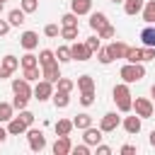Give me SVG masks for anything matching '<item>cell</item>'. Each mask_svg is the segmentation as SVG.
Listing matches in <instances>:
<instances>
[{
	"instance_id": "1",
	"label": "cell",
	"mask_w": 155,
	"mask_h": 155,
	"mask_svg": "<svg viewBox=\"0 0 155 155\" xmlns=\"http://www.w3.org/2000/svg\"><path fill=\"white\" fill-rule=\"evenodd\" d=\"M111 97H114V102H116V109H119L121 114H126V111H131V104H133V97H131V90H128V82H119V85H114V90H111Z\"/></svg>"
},
{
	"instance_id": "2",
	"label": "cell",
	"mask_w": 155,
	"mask_h": 155,
	"mask_svg": "<svg viewBox=\"0 0 155 155\" xmlns=\"http://www.w3.org/2000/svg\"><path fill=\"white\" fill-rule=\"evenodd\" d=\"M119 75H121V80L124 82H140L143 78H145V68H143V63H126V65H121V70H119Z\"/></svg>"
},
{
	"instance_id": "3",
	"label": "cell",
	"mask_w": 155,
	"mask_h": 155,
	"mask_svg": "<svg viewBox=\"0 0 155 155\" xmlns=\"http://www.w3.org/2000/svg\"><path fill=\"white\" fill-rule=\"evenodd\" d=\"M131 109H133V114H138L140 119H150L153 111H155V104H153V99H148V97H136L133 104H131Z\"/></svg>"
},
{
	"instance_id": "4",
	"label": "cell",
	"mask_w": 155,
	"mask_h": 155,
	"mask_svg": "<svg viewBox=\"0 0 155 155\" xmlns=\"http://www.w3.org/2000/svg\"><path fill=\"white\" fill-rule=\"evenodd\" d=\"M27 140H29V150L31 153H41L44 148H46V136H44V131L41 128H27Z\"/></svg>"
},
{
	"instance_id": "5",
	"label": "cell",
	"mask_w": 155,
	"mask_h": 155,
	"mask_svg": "<svg viewBox=\"0 0 155 155\" xmlns=\"http://www.w3.org/2000/svg\"><path fill=\"white\" fill-rule=\"evenodd\" d=\"M51 94H53V82H48V80H36V85L31 87V97L36 99V102H46V99H51Z\"/></svg>"
},
{
	"instance_id": "6",
	"label": "cell",
	"mask_w": 155,
	"mask_h": 155,
	"mask_svg": "<svg viewBox=\"0 0 155 155\" xmlns=\"http://www.w3.org/2000/svg\"><path fill=\"white\" fill-rule=\"evenodd\" d=\"M121 126V116L116 114V111H107L102 119H99V128L104 131V133H111V131H116Z\"/></svg>"
},
{
	"instance_id": "7",
	"label": "cell",
	"mask_w": 155,
	"mask_h": 155,
	"mask_svg": "<svg viewBox=\"0 0 155 155\" xmlns=\"http://www.w3.org/2000/svg\"><path fill=\"white\" fill-rule=\"evenodd\" d=\"M70 58L82 63V61H90V58H92V51H90L82 41H75V44H70Z\"/></svg>"
},
{
	"instance_id": "8",
	"label": "cell",
	"mask_w": 155,
	"mask_h": 155,
	"mask_svg": "<svg viewBox=\"0 0 155 155\" xmlns=\"http://www.w3.org/2000/svg\"><path fill=\"white\" fill-rule=\"evenodd\" d=\"M41 78L56 85V82H58V78H61V63H58V61H53V63H48V65H41Z\"/></svg>"
},
{
	"instance_id": "9",
	"label": "cell",
	"mask_w": 155,
	"mask_h": 155,
	"mask_svg": "<svg viewBox=\"0 0 155 155\" xmlns=\"http://www.w3.org/2000/svg\"><path fill=\"white\" fill-rule=\"evenodd\" d=\"M19 46H22L24 51H34V48L39 46V34L31 31V29L22 31V36H19Z\"/></svg>"
},
{
	"instance_id": "10",
	"label": "cell",
	"mask_w": 155,
	"mask_h": 155,
	"mask_svg": "<svg viewBox=\"0 0 155 155\" xmlns=\"http://www.w3.org/2000/svg\"><path fill=\"white\" fill-rule=\"evenodd\" d=\"M121 126H124V131H126L128 136H136V133H140V126H143V119H140L138 114H133V116H126V119L121 121Z\"/></svg>"
},
{
	"instance_id": "11",
	"label": "cell",
	"mask_w": 155,
	"mask_h": 155,
	"mask_svg": "<svg viewBox=\"0 0 155 155\" xmlns=\"http://www.w3.org/2000/svg\"><path fill=\"white\" fill-rule=\"evenodd\" d=\"M102 138H104V131H102L99 126H97V128H94V126H87V128H85L82 140H85L90 148H92V145H97V143H102Z\"/></svg>"
},
{
	"instance_id": "12",
	"label": "cell",
	"mask_w": 155,
	"mask_h": 155,
	"mask_svg": "<svg viewBox=\"0 0 155 155\" xmlns=\"http://www.w3.org/2000/svg\"><path fill=\"white\" fill-rule=\"evenodd\" d=\"M51 150H53V155H68V153L73 150V143H70L68 136H58L56 143L51 145Z\"/></svg>"
},
{
	"instance_id": "13",
	"label": "cell",
	"mask_w": 155,
	"mask_h": 155,
	"mask_svg": "<svg viewBox=\"0 0 155 155\" xmlns=\"http://www.w3.org/2000/svg\"><path fill=\"white\" fill-rule=\"evenodd\" d=\"M107 51H109V56H111V61H116V58H126V51H128V44H124V41H111V44L107 46Z\"/></svg>"
},
{
	"instance_id": "14",
	"label": "cell",
	"mask_w": 155,
	"mask_h": 155,
	"mask_svg": "<svg viewBox=\"0 0 155 155\" xmlns=\"http://www.w3.org/2000/svg\"><path fill=\"white\" fill-rule=\"evenodd\" d=\"M12 92L19 94V97H31L29 80H24V78H15V80H12Z\"/></svg>"
},
{
	"instance_id": "15",
	"label": "cell",
	"mask_w": 155,
	"mask_h": 155,
	"mask_svg": "<svg viewBox=\"0 0 155 155\" xmlns=\"http://www.w3.org/2000/svg\"><path fill=\"white\" fill-rule=\"evenodd\" d=\"M27 128H29V126H27L19 116H12V119L7 121V133H10V136H22V133H27Z\"/></svg>"
},
{
	"instance_id": "16",
	"label": "cell",
	"mask_w": 155,
	"mask_h": 155,
	"mask_svg": "<svg viewBox=\"0 0 155 155\" xmlns=\"http://www.w3.org/2000/svg\"><path fill=\"white\" fill-rule=\"evenodd\" d=\"M70 12L80 15H90L92 12V0H70Z\"/></svg>"
},
{
	"instance_id": "17",
	"label": "cell",
	"mask_w": 155,
	"mask_h": 155,
	"mask_svg": "<svg viewBox=\"0 0 155 155\" xmlns=\"http://www.w3.org/2000/svg\"><path fill=\"white\" fill-rule=\"evenodd\" d=\"M51 99H53V107H56V109H65V107L70 104V92H63V90H53Z\"/></svg>"
},
{
	"instance_id": "18",
	"label": "cell",
	"mask_w": 155,
	"mask_h": 155,
	"mask_svg": "<svg viewBox=\"0 0 155 155\" xmlns=\"http://www.w3.org/2000/svg\"><path fill=\"white\" fill-rule=\"evenodd\" d=\"M121 5H124V12H126L128 17H136V15H140V10H143L145 0H124Z\"/></svg>"
},
{
	"instance_id": "19",
	"label": "cell",
	"mask_w": 155,
	"mask_h": 155,
	"mask_svg": "<svg viewBox=\"0 0 155 155\" xmlns=\"http://www.w3.org/2000/svg\"><path fill=\"white\" fill-rule=\"evenodd\" d=\"M7 22H10V27H22L24 22H27V12L19 7V10H10L7 12Z\"/></svg>"
},
{
	"instance_id": "20",
	"label": "cell",
	"mask_w": 155,
	"mask_h": 155,
	"mask_svg": "<svg viewBox=\"0 0 155 155\" xmlns=\"http://www.w3.org/2000/svg\"><path fill=\"white\" fill-rule=\"evenodd\" d=\"M109 24V19H107V15L102 12V10H97V12H92L90 15V27L94 29V31H99L102 27H107Z\"/></svg>"
},
{
	"instance_id": "21",
	"label": "cell",
	"mask_w": 155,
	"mask_h": 155,
	"mask_svg": "<svg viewBox=\"0 0 155 155\" xmlns=\"http://www.w3.org/2000/svg\"><path fill=\"white\" fill-rule=\"evenodd\" d=\"M140 15H143V22L145 24H155V0H145Z\"/></svg>"
},
{
	"instance_id": "22",
	"label": "cell",
	"mask_w": 155,
	"mask_h": 155,
	"mask_svg": "<svg viewBox=\"0 0 155 155\" xmlns=\"http://www.w3.org/2000/svg\"><path fill=\"white\" fill-rule=\"evenodd\" d=\"M0 68H2V70H7V73L12 75V73H15L17 68H19V58H17V56H10V53H7V56H5L2 61H0Z\"/></svg>"
},
{
	"instance_id": "23",
	"label": "cell",
	"mask_w": 155,
	"mask_h": 155,
	"mask_svg": "<svg viewBox=\"0 0 155 155\" xmlns=\"http://www.w3.org/2000/svg\"><path fill=\"white\" fill-rule=\"evenodd\" d=\"M140 41H143V46H153L155 48V24H148L140 31Z\"/></svg>"
},
{
	"instance_id": "24",
	"label": "cell",
	"mask_w": 155,
	"mask_h": 155,
	"mask_svg": "<svg viewBox=\"0 0 155 155\" xmlns=\"http://www.w3.org/2000/svg\"><path fill=\"white\" fill-rule=\"evenodd\" d=\"M75 85H78L80 92H92V90H94V78H92V75H80Z\"/></svg>"
},
{
	"instance_id": "25",
	"label": "cell",
	"mask_w": 155,
	"mask_h": 155,
	"mask_svg": "<svg viewBox=\"0 0 155 155\" xmlns=\"http://www.w3.org/2000/svg\"><path fill=\"white\" fill-rule=\"evenodd\" d=\"M87 126H92V116H90L87 111H82V114H78V116L73 119V128H80V131H85Z\"/></svg>"
},
{
	"instance_id": "26",
	"label": "cell",
	"mask_w": 155,
	"mask_h": 155,
	"mask_svg": "<svg viewBox=\"0 0 155 155\" xmlns=\"http://www.w3.org/2000/svg\"><path fill=\"white\" fill-rule=\"evenodd\" d=\"M53 128H56L58 136H70V131H73V119H58Z\"/></svg>"
},
{
	"instance_id": "27",
	"label": "cell",
	"mask_w": 155,
	"mask_h": 155,
	"mask_svg": "<svg viewBox=\"0 0 155 155\" xmlns=\"http://www.w3.org/2000/svg\"><path fill=\"white\" fill-rule=\"evenodd\" d=\"M15 116V107L12 102H0V124H7Z\"/></svg>"
},
{
	"instance_id": "28",
	"label": "cell",
	"mask_w": 155,
	"mask_h": 155,
	"mask_svg": "<svg viewBox=\"0 0 155 155\" xmlns=\"http://www.w3.org/2000/svg\"><path fill=\"white\" fill-rule=\"evenodd\" d=\"M126 63H143V53L138 46H128L126 51Z\"/></svg>"
},
{
	"instance_id": "29",
	"label": "cell",
	"mask_w": 155,
	"mask_h": 155,
	"mask_svg": "<svg viewBox=\"0 0 155 155\" xmlns=\"http://www.w3.org/2000/svg\"><path fill=\"white\" fill-rule=\"evenodd\" d=\"M22 78H24V80H29V82H36V80L41 78V70H39V65H31V68H22Z\"/></svg>"
},
{
	"instance_id": "30",
	"label": "cell",
	"mask_w": 155,
	"mask_h": 155,
	"mask_svg": "<svg viewBox=\"0 0 155 155\" xmlns=\"http://www.w3.org/2000/svg\"><path fill=\"white\" fill-rule=\"evenodd\" d=\"M56 61V53L51 51V48H41L39 51V68L41 65H48V63H53Z\"/></svg>"
},
{
	"instance_id": "31",
	"label": "cell",
	"mask_w": 155,
	"mask_h": 155,
	"mask_svg": "<svg viewBox=\"0 0 155 155\" xmlns=\"http://www.w3.org/2000/svg\"><path fill=\"white\" fill-rule=\"evenodd\" d=\"M78 34H80V27H61V36L65 41H75Z\"/></svg>"
},
{
	"instance_id": "32",
	"label": "cell",
	"mask_w": 155,
	"mask_h": 155,
	"mask_svg": "<svg viewBox=\"0 0 155 155\" xmlns=\"http://www.w3.org/2000/svg\"><path fill=\"white\" fill-rule=\"evenodd\" d=\"M56 53V61L63 65V63H68V61H73L70 58V46H58V51H53Z\"/></svg>"
},
{
	"instance_id": "33",
	"label": "cell",
	"mask_w": 155,
	"mask_h": 155,
	"mask_svg": "<svg viewBox=\"0 0 155 155\" xmlns=\"http://www.w3.org/2000/svg\"><path fill=\"white\" fill-rule=\"evenodd\" d=\"M19 65H22V68H31V65H39V56H34L31 51H27V53L19 58Z\"/></svg>"
},
{
	"instance_id": "34",
	"label": "cell",
	"mask_w": 155,
	"mask_h": 155,
	"mask_svg": "<svg viewBox=\"0 0 155 155\" xmlns=\"http://www.w3.org/2000/svg\"><path fill=\"white\" fill-rule=\"evenodd\" d=\"M61 27H80V24H78V15H75V12H65V15L61 17Z\"/></svg>"
},
{
	"instance_id": "35",
	"label": "cell",
	"mask_w": 155,
	"mask_h": 155,
	"mask_svg": "<svg viewBox=\"0 0 155 155\" xmlns=\"http://www.w3.org/2000/svg\"><path fill=\"white\" fill-rule=\"evenodd\" d=\"M19 7H22L27 15H31V12L39 10V0H19Z\"/></svg>"
},
{
	"instance_id": "36",
	"label": "cell",
	"mask_w": 155,
	"mask_h": 155,
	"mask_svg": "<svg viewBox=\"0 0 155 155\" xmlns=\"http://www.w3.org/2000/svg\"><path fill=\"white\" fill-rule=\"evenodd\" d=\"M97 36H99V39H114V36H116V29H114V24H107V27H102V29L97 31Z\"/></svg>"
},
{
	"instance_id": "37",
	"label": "cell",
	"mask_w": 155,
	"mask_h": 155,
	"mask_svg": "<svg viewBox=\"0 0 155 155\" xmlns=\"http://www.w3.org/2000/svg\"><path fill=\"white\" fill-rule=\"evenodd\" d=\"M56 85H58V90H63V92H73V87H75V82H73L70 78H63V75L58 78Z\"/></svg>"
},
{
	"instance_id": "38",
	"label": "cell",
	"mask_w": 155,
	"mask_h": 155,
	"mask_svg": "<svg viewBox=\"0 0 155 155\" xmlns=\"http://www.w3.org/2000/svg\"><path fill=\"white\" fill-rule=\"evenodd\" d=\"M97 61H99L102 65H109V63H111V56H109L107 46H99V51H97Z\"/></svg>"
},
{
	"instance_id": "39",
	"label": "cell",
	"mask_w": 155,
	"mask_h": 155,
	"mask_svg": "<svg viewBox=\"0 0 155 155\" xmlns=\"http://www.w3.org/2000/svg\"><path fill=\"white\" fill-rule=\"evenodd\" d=\"M44 34H46L48 39H56V36H61V27H58V24H46V27H44Z\"/></svg>"
},
{
	"instance_id": "40",
	"label": "cell",
	"mask_w": 155,
	"mask_h": 155,
	"mask_svg": "<svg viewBox=\"0 0 155 155\" xmlns=\"http://www.w3.org/2000/svg\"><path fill=\"white\" fill-rule=\"evenodd\" d=\"M80 104L82 107H92L94 104V90L92 92H80Z\"/></svg>"
},
{
	"instance_id": "41",
	"label": "cell",
	"mask_w": 155,
	"mask_h": 155,
	"mask_svg": "<svg viewBox=\"0 0 155 155\" xmlns=\"http://www.w3.org/2000/svg\"><path fill=\"white\" fill-rule=\"evenodd\" d=\"M85 46H87V48L94 53V51H99V46H102V39H99V36H90V39L85 41Z\"/></svg>"
},
{
	"instance_id": "42",
	"label": "cell",
	"mask_w": 155,
	"mask_h": 155,
	"mask_svg": "<svg viewBox=\"0 0 155 155\" xmlns=\"http://www.w3.org/2000/svg\"><path fill=\"white\" fill-rule=\"evenodd\" d=\"M27 102H29V97H19V94H15V99H12V107L15 109H27Z\"/></svg>"
},
{
	"instance_id": "43",
	"label": "cell",
	"mask_w": 155,
	"mask_h": 155,
	"mask_svg": "<svg viewBox=\"0 0 155 155\" xmlns=\"http://www.w3.org/2000/svg\"><path fill=\"white\" fill-rule=\"evenodd\" d=\"M140 53H143V63H145V61H155V48H153V46H143Z\"/></svg>"
},
{
	"instance_id": "44",
	"label": "cell",
	"mask_w": 155,
	"mask_h": 155,
	"mask_svg": "<svg viewBox=\"0 0 155 155\" xmlns=\"http://www.w3.org/2000/svg\"><path fill=\"white\" fill-rule=\"evenodd\" d=\"M19 119H22L27 126H34V114H31L29 109H22V111H19Z\"/></svg>"
},
{
	"instance_id": "45",
	"label": "cell",
	"mask_w": 155,
	"mask_h": 155,
	"mask_svg": "<svg viewBox=\"0 0 155 155\" xmlns=\"http://www.w3.org/2000/svg\"><path fill=\"white\" fill-rule=\"evenodd\" d=\"M70 153H75V155H90V145H87V143H82V145H75Z\"/></svg>"
},
{
	"instance_id": "46",
	"label": "cell",
	"mask_w": 155,
	"mask_h": 155,
	"mask_svg": "<svg viewBox=\"0 0 155 155\" xmlns=\"http://www.w3.org/2000/svg\"><path fill=\"white\" fill-rule=\"evenodd\" d=\"M121 155H136V145H131V143H126V145H121V150H119Z\"/></svg>"
},
{
	"instance_id": "47",
	"label": "cell",
	"mask_w": 155,
	"mask_h": 155,
	"mask_svg": "<svg viewBox=\"0 0 155 155\" xmlns=\"http://www.w3.org/2000/svg\"><path fill=\"white\" fill-rule=\"evenodd\" d=\"M94 148H97V155H111V148H109V145H102V143H97Z\"/></svg>"
},
{
	"instance_id": "48",
	"label": "cell",
	"mask_w": 155,
	"mask_h": 155,
	"mask_svg": "<svg viewBox=\"0 0 155 155\" xmlns=\"http://www.w3.org/2000/svg\"><path fill=\"white\" fill-rule=\"evenodd\" d=\"M7 31H10V22L7 19H0V36H5Z\"/></svg>"
},
{
	"instance_id": "49",
	"label": "cell",
	"mask_w": 155,
	"mask_h": 155,
	"mask_svg": "<svg viewBox=\"0 0 155 155\" xmlns=\"http://www.w3.org/2000/svg\"><path fill=\"white\" fill-rule=\"evenodd\" d=\"M7 136H10V133H7V128H2V126H0V143H5V138H7Z\"/></svg>"
},
{
	"instance_id": "50",
	"label": "cell",
	"mask_w": 155,
	"mask_h": 155,
	"mask_svg": "<svg viewBox=\"0 0 155 155\" xmlns=\"http://www.w3.org/2000/svg\"><path fill=\"white\" fill-rule=\"evenodd\" d=\"M150 145H153V148H155V128H153V131H150Z\"/></svg>"
},
{
	"instance_id": "51",
	"label": "cell",
	"mask_w": 155,
	"mask_h": 155,
	"mask_svg": "<svg viewBox=\"0 0 155 155\" xmlns=\"http://www.w3.org/2000/svg\"><path fill=\"white\" fill-rule=\"evenodd\" d=\"M150 94H153V104H155V85L150 87Z\"/></svg>"
},
{
	"instance_id": "52",
	"label": "cell",
	"mask_w": 155,
	"mask_h": 155,
	"mask_svg": "<svg viewBox=\"0 0 155 155\" xmlns=\"http://www.w3.org/2000/svg\"><path fill=\"white\" fill-rule=\"evenodd\" d=\"M2 10H5V2H2V0H0V12H2Z\"/></svg>"
},
{
	"instance_id": "53",
	"label": "cell",
	"mask_w": 155,
	"mask_h": 155,
	"mask_svg": "<svg viewBox=\"0 0 155 155\" xmlns=\"http://www.w3.org/2000/svg\"><path fill=\"white\" fill-rule=\"evenodd\" d=\"M111 2H124V0H111Z\"/></svg>"
},
{
	"instance_id": "54",
	"label": "cell",
	"mask_w": 155,
	"mask_h": 155,
	"mask_svg": "<svg viewBox=\"0 0 155 155\" xmlns=\"http://www.w3.org/2000/svg\"><path fill=\"white\" fill-rule=\"evenodd\" d=\"M2 2H7V0H2Z\"/></svg>"
}]
</instances>
